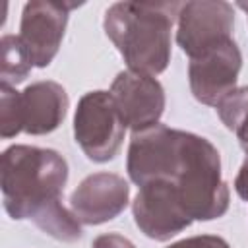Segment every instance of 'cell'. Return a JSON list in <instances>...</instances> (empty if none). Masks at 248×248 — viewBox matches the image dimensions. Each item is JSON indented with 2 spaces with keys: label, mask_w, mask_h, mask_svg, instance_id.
Returning <instances> with one entry per match:
<instances>
[{
  "label": "cell",
  "mask_w": 248,
  "mask_h": 248,
  "mask_svg": "<svg viewBox=\"0 0 248 248\" xmlns=\"http://www.w3.org/2000/svg\"><path fill=\"white\" fill-rule=\"evenodd\" d=\"M128 172L140 186L147 182L172 186L190 219L219 217L229 205L217 149L186 132L161 124L138 130L128 153Z\"/></svg>",
  "instance_id": "1"
},
{
  "label": "cell",
  "mask_w": 248,
  "mask_h": 248,
  "mask_svg": "<svg viewBox=\"0 0 248 248\" xmlns=\"http://www.w3.org/2000/svg\"><path fill=\"white\" fill-rule=\"evenodd\" d=\"M66 176V161L56 151L10 147L2 157V190L8 213L14 219H35L43 231L56 238H78L79 225L58 203Z\"/></svg>",
  "instance_id": "2"
},
{
  "label": "cell",
  "mask_w": 248,
  "mask_h": 248,
  "mask_svg": "<svg viewBox=\"0 0 248 248\" xmlns=\"http://www.w3.org/2000/svg\"><path fill=\"white\" fill-rule=\"evenodd\" d=\"M176 8V4H114L107 12V35L134 72L159 74L165 70Z\"/></svg>",
  "instance_id": "3"
},
{
  "label": "cell",
  "mask_w": 248,
  "mask_h": 248,
  "mask_svg": "<svg viewBox=\"0 0 248 248\" xmlns=\"http://www.w3.org/2000/svg\"><path fill=\"white\" fill-rule=\"evenodd\" d=\"M126 124L110 93H87L76 112V141L93 161H108L120 147Z\"/></svg>",
  "instance_id": "4"
},
{
  "label": "cell",
  "mask_w": 248,
  "mask_h": 248,
  "mask_svg": "<svg viewBox=\"0 0 248 248\" xmlns=\"http://www.w3.org/2000/svg\"><path fill=\"white\" fill-rule=\"evenodd\" d=\"M10 95L14 101V110L2 108V136H12L19 130L29 134L50 132L66 114V93L52 81L29 85L21 95Z\"/></svg>",
  "instance_id": "5"
},
{
  "label": "cell",
  "mask_w": 248,
  "mask_h": 248,
  "mask_svg": "<svg viewBox=\"0 0 248 248\" xmlns=\"http://www.w3.org/2000/svg\"><path fill=\"white\" fill-rule=\"evenodd\" d=\"M238 70L240 52L231 37L194 56L190 62V85L196 99L205 105H219L234 91Z\"/></svg>",
  "instance_id": "6"
},
{
  "label": "cell",
  "mask_w": 248,
  "mask_h": 248,
  "mask_svg": "<svg viewBox=\"0 0 248 248\" xmlns=\"http://www.w3.org/2000/svg\"><path fill=\"white\" fill-rule=\"evenodd\" d=\"M232 14L229 4L215 2H190L182 8L178 45L190 58L202 54L209 46L231 37Z\"/></svg>",
  "instance_id": "7"
},
{
  "label": "cell",
  "mask_w": 248,
  "mask_h": 248,
  "mask_svg": "<svg viewBox=\"0 0 248 248\" xmlns=\"http://www.w3.org/2000/svg\"><path fill=\"white\" fill-rule=\"evenodd\" d=\"M124 124L138 130L157 124L163 112V89L147 74L122 72L110 91Z\"/></svg>",
  "instance_id": "8"
},
{
  "label": "cell",
  "mask_w": 248,
  "mask_h": 248,
  "mask_svg": "<svg viewBox=\"0 0 248 248\" xmlns=\"http://www.w3.org/2000/svg\"><path fill=\"white\" fill-rule=\"evenodd\" d=\"M66 10L62 4L31 2L25 6L21 19V43L31 58V64L46 66L64 35Z\"/></svg>",
  "instance_id": "9"
},
{
  "label": "cell",
  "mask_w": 248,
  "mask_h": 248,
  "mask_svg": "<svg viewBox=\"0 0 248 248\" xmlns=\"http://www.w3.org/2000/svg\"><path fill=\"white\" fill-rule=\"evenodd\" d=\"M128 200V184L114 174H95L85 178L72 196L76 215L89 225H97L118 215Z\"/></svg>",
  "instance_id": "10"
},
{
  "label": "cell",
  "mask_w": 248,
  "mask_h": 248,
  "mask_svg": "<svg viewBox=\"0 0 248 248\" xmlns=\"http://www.w3.org/2000/svg\"><path fill=\"white\" fill-rule=\"evenodd\" d=\"M217 108L227 128L238 134L242 147L248 151V87L231 91L217 105Z\"/></svg>",
  "instance_id": "11"
},
{
  "label": "cell",
  "mask_w": 248,
  "mask_h": 248,
  "mask_svg": "<svg viewBox=\"0 0 248 248\" xmlns=\"http://www.w3.org/2000/svg\"><path fill=\"white\" fill-rule=\"evenodd\" d=\"M169 248H229V244L219 236H194L180 240Z\"/></svg>",
  "instance_id": "12"
},
{
  "label": "cell",
  "mask_w": 248,
  "mask_h": 248,
  "mask_svg": "<svg viewBox=\"0 0 248 248\" xmlns=\"http://www.w3.org/2000/svg\"><path fill=\"white\" fill-rule=\"evenodd\" d=\"M93 248H134V246L126 238L116 236V234H110V236H99L95 240V246Z\"/></svg>",
  "instance_id": "13"
},
{
  "label": "cell",
  "mask_w": 248,
  "mask_h": 248,
  "mask_svg": "<svg viewBox=\"0 0 248 248\" xmlns=\"http://www.w3.org/2000/svg\"><path fill=\"white\" fill-rule=\"evenodd\" d=\"M234 188L240 194V198L248 200V157H246V161H244V165L240 169V174H238V178L234 182Z\"/></svg>",
  "instance_id": "14"
},
{
  "label": "cell",
  "mask_w": 248,
  "mask_h": 248,
  "mask_svg": "<svg viewBox=\"0 0 248 248\" xmlns=\"http://www.w3.org/2000/svg\"><path fill=\"white\" fill-rule=\"evenodd\" d=\"M238 6H240L242 10H246V12H248V4H238Z\"/></svg>",
  "instance_id": "15"
}]
</instances>
